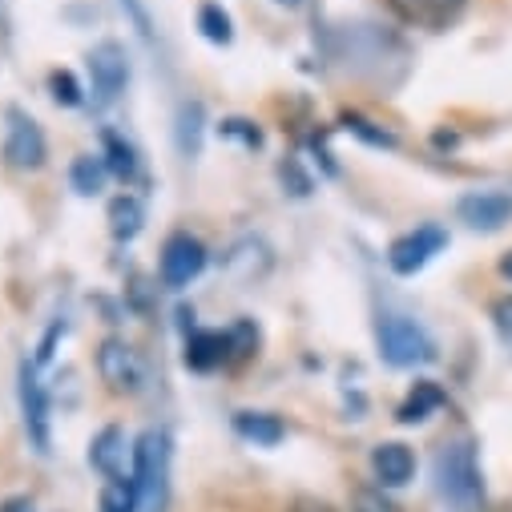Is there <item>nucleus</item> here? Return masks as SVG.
<instances>
[{
    "mask_svg": "<svg viewBox=\"0 0 512 512\" xmlns=\"http://www.w3.org/2000/svg\"><path fill=\"white\" fill-rule=\"evenodd\" d=\"M436 488L452 512H480L484 508V472L476 448L468 440L444 444L436 456Z\"/></svg>",
    "mask_w": 512,
    "mask_h": 512,
    "instance_id": "nucleus-1",
    "label": "nucleus"
},
{
    "mask_svg": "<svg viewBox=\"0 0 512 512\" xmlns=\"http://www.w3.org/2000/svg\"><path fill=\"white\" fill-rule=\"evenodd\" d=\"M375 343H379V355L392 367H420L436 359V339L408 315H379Z\"/></svg>",
    "mask_w": 512,
    "mask_h": 512,
    "instance_id": "nucleus-2",
    "label": "nucleus"
},
{
    "mask_svg": "<svg viewBox=\"0 0 512 512\" xmlns=\"http://www.w3.org/2000/svg\"><path fill=\"white\" fill-rule=\"evenodd\" d=\"M97 375L105 379V388L117 396H138L146 388V359L134 343L125 339H105L97 347Z\"/></svg>",
    "mask_w": 512,
    "mask_h": 512,
    "instance_id": "nucleus-3",
    "label": "nucleus"
},
{
    "mask_svg": "<svg viewBox=\"0 0 512 512\" xmlns=\"http://www.w3.org/2000/svg\"><path fill=\"white\" fill-rule=\"evenodd\" d=\"M166 476H170V440L162 432H146L134 448V484L142 492V504L154 512L166 504Z\"/></svg>",
    "mask_w": 512,
    "mask_h": 512,
    "instance_id": "nucleus-4",
    "label": "nucleus"
},
{
    "mask_svg": "<svg viewBox=\"0 0 512 512\" xmlns=\"http://www.w3.org/2000/svg\"><path fill=\"white\" fill-rule=\"evenodd\" d=\"M49 158V142L41 134V125L25 109H9V130H5V162L13 170H41Z\"/></svg>",
    "mask_w": 512,
    "mask_h": 512,
    "instance_id": "nucleus-5",
    "label": "nucleus"
},
{
    "mask_svg": "<svg viewBox=\"0 0 512 512\" xmlns=\"http://www.w3.org/2000/svg\"><path fill=\"white\" fill-rule=\"evenodd\" d=\"M444 246H448V230H440V226H420V230H412V234H404V238H396V242L388 246V267L408 279V275L424 271Z\"/></svg>",
    "mask_w": 512,
    "mask_h": 512,
    "instance_id": "nucleus-6",
    "label": "nucleus"
},
{
    "mask_svg": "<svg viewBox=\"0 0 512 512\" xmlns=\"http://www.w3.org/2000/svg\"><path fill=\"white\" fill-rule=\"evenodd\" d=\"M21 416H25V432L33 440V448L41 456H49L53 448V416H49V392L37 379V371L29 363H21Z\"/></svg>",
    "mask_w": 512,
    "mask_h": 512,
    "instance_id": "nucleus-7",
    "label": "nucleus"
},
{
    "mask_svg": "<svg viewBox=\"0 0 512 512\" xmlns=\"http://www.w3.org/2000/svg\"><path fill=\"white\" fill-rule=\"evenodd\" d=\"M89 65V77H93V93H97V105H113L130 81V61H125V49L117 41H101L89 49L85 57Z\"/></svg>",
    "mask_w": 512,
    "mask_h": 512,
    "instance_id": "nucleus-8",
    "label": "nucleus"
},
{
    "mask_svg": "<svg viewBox=\"0 0 512 512\" xmlns=\"http://www.w3.org/2000/svg\"><path fill=\"white\" fill-rule=\"evenodd\" d=\"M206 271V246L190 234H174L162 246V283L166 287H190L198 275Z\"/></svg>",
    "mask_w": 512,
    "mask_h": 512,
    "instance_id": "nucleus-9",
    "label": "nucleus"
},
{
    "mask_svg": "<svg viewBox=\"0 0 512 512\" xmlns=\"http://www.w3.org/2000/svg\"><path fill=\"white\" fill-rule=\"evenodd\" d=\"M456 214H460V222L468 230L492 234L504 222H512V194L508 190H476V194H464L460 206H456Z\"/></svg>",
    "mask_w": 512,
    "mask_h": 512,
    "instance_id": "nucleus-10",
    "label": "nucleus"
},
{
    "mask_svg": "<svg viewBox=\"0 0 512 512\" xmlns=\"http://www.w3.org/2000/svg\"><path fill=\"white\" fill-rule=\"evenodd\" d=\"M371 472H375L379 488H404V484H412V476H416V456H412L408 444L388 440V444H379V448L371 452Z\"/></svg>",
    "mask_w": 512,
    "mask_h": 512,
    "instance_id": "nucleus-11",
    "label": "nucleus"
},
{
    "mask_svg": "<svg viewBox=\"0 0 512 512\" xmlns=\"http://www.w3.org/2000/svg\"><path fill=\"white\" fill-rule=\"evenodd\" d=\"M142 230H146V206H142V198L117 194V198L109 202V234H113L117 242H130V238H138Z\"/></svg>",
    "mask_w": 512,
    "mask_h": 512,
    "instance_id": "nucleus-12",
    "label": "nucleus"
},
{
    "mask_svg": "<svg viewBox=\"0 0 512 512\" xmlns=\"http://www.w3.org/2000/svg\"><path fill=\"white\" fill-rule=\"evenodd\" d=\"M444 388H440V383H432V379H420L416 383V388L408 392V400L400 404V412H396V420L400 424H424L428 416H436L440 408H444Z\"/></svg>",
    "mask_w": 512,
    "mask_h": 512,
    "instance_id": "nucleus-13",
    "label": "nucleus"
},
{
    "mask_svg": "<svg viewBox=\"0 0 512 512\" xmlns=\"http://www.w3.org/2000/svg\"><path fill=\"white\" fill-rule=\"evenodd\" d=\"M234 432H238L246 444H254V448H275V444L287 436L283 420H279V416H267V412H238V416H234Z\"/></svg>",
    "mask_w": 512,
    "mask_h": 512,
    "instance_id": "nucleus-14",
    "label": "nucleus"
},
{
    "mask_svg": "<svg viewBox=\"0 0 512 512\" xmlns=\"http://www.w3.org/2000/svg\"><path fill=\"white\" fill-rule=\"evenodd\" d=\"M460 5H464V0H392V13L404 17L408 25H428V29H436V25H444Z\"/></svg>",
    "mask_w": 512,
    "mask_h": 512,
    "instance_id": "nucleus-15",
    "label": "nucleus"
},
{
    "mask_svg": "<svg viewBox=\"0 0 512 512\" xmlns=\"http://www.w3.org/2000/svg\"><path fill=\"white\" fill-rule=\"evenodd\" d=\"M230 351H226V331H194L186 335V363L198 367V371H210L218 363H226Z\"/></svg>",
    "mask_w": 512,
    "mask_h": 512,
    "instance_id": "nucleus-16",
    "label": "nucleus"
},
{
    "mask_svg": "<svg viewBox=\"0 0 512 512\" xmlns=\"http://www.w3.org/2000/svg\"><path fill=\"white\" fill-rule=\"evenodd\" d=\"M121 456H125L121 432H117V428H101V432L93 436V444H89V464H93V472H101L105 480H109V476H121Z\"/></svg>",
    "mask_w": 512,
    "mask_h": 512,
    "instance_id": "nucleus-17",
    "label": "nucleus"
},
{
    "mask_svg": "<svg viewBox=\"0 0 512 512\" xmlns=\"http://www.w3.org/2000/svg\"><path fill=\"white\" fill-rule=\"evenodd\" d=\"M142 504V492L134 484V476H109L105 488H101V512H138Z\"/></svg>",
    "mask_w": 512,
    "mask_h": 512,
    "instance_id": "nucleus-18",
    "label": "nucleus"
},
{
    "mask_svg": "<svg viewBox=\"0 0 512 512\" xmlns=\"http://www.w3.org/2000/svg\"><path fill=\"white\" fill-rule=\"evenodd\" d=\"M105 178H109V170H105V162L93 158V154H81V158H73V166H69V186H73L81 198L101 194Z\"/></svg>",
    "mask_w": 512,
    "mask_h": 512,
    "instance_id": "nucleus-19",
    "label": "nucleus"
},
{
    "mask_svg": "<svg viewBox=\"0 0 512 512\" xmlns=\"http://www.w3.org/2000/svg\"><path fill=\"white\" fill-rule=\"evenodd\" d=\"M202 121H206V113H202L198 101H186L178 109V150H182V158L202 154Z\"/></svg>",
    "mask_w": 512,
    "mask_h": 512,
    "instance_id": "nucleus-20",
    "label": "nucleus"
},
{
    "mask_svg": "<svg viewBox=\"0 0 512 512\" xmlns=\"http://www.w3.org/2000/svg\"><path fill=\"white\" fill-rule=\"evenodd\" d=\"M198 29H202V37L210 45H230L234 41V21H230V13L222 5H214V0L198 9Z\"/></svg>",
    "mask_w": 512,
    "mask_h": 512,
    "instance_id": "nucleus-21",
    "label": "nucleus"
},
{
    "mask_svg": "<svg viewBox=\"0 0 512 512\" xmlns=\"http://www.w3.org/2000/svg\"><path fill=\"white\" fill-rule=\"evenodd\" d=\"M105 170L117 174V178H125V182L138 174V154H134V146L121 142L117 134H105Z\"/></svg>",
    "mask_w": 512,
    "mask_h": 512,
    "instance_id": "nucleus-22",
    "label": "nucleus"
},
{
    "mask_svg": "<svg viewBox=\"0 0 512 512\" xmlns=\"http://www.w3.org/2000/svg\"><path fill=\"white\" fill-rule=\"evenodd\" d=\"M343 125H347L351 134H359L363 142L379 146V150H396V146H400V142H396L388 130H379V125H371V121H367V117H359V113H347V117H343Z\"/></svg>",
    "mask_w": 512,
    "mask_h": 512,
    "instance_id": "nucleus-23",
    "label": "nucleus"
},
{
    "mask_svg": "<svg viewBox=\"0 0 512 512\" xmlns=\"http://www.w3.org/2000/svg\"><path fill=\"white\" fill-rule=\"evenodd\" d=\"M254 347H259V327H254L250 319H242V323H234V327L226 331V351H230V359H246Z\"/></svg>",
    "mask_w": 512,
    "mask_h": 512,
    "instance_id": "nucleus-24",
    "label": "nucleus"
},
{
    "mask_svg": "<svg viewBox=\"0 0 512 512\" xmlns=\"http://www.w3.org/2000/svg\"><path fill=\"white\" fill-rule=\"evenodd\" d=\"M351 512H400V504L383 496V488H359L351 500Z\"/></svg>",
    "mask_w": 512,
    "mask_h": 512,
    "instance_id": "nucleus-25",
    "label": "nucleus"
},
{
    "mask_svg": "<svg viewBox=\"0 0 512 512\" xmlns=\"http://www.w3.org/2000/svg\"><path fill=\"white\" fill-rule=\"evenodd\" d=\"M49 89H53L57 105H69V109H73V105H81V101H85V97H81V85H77V77H73V73H65V69L49 77Z\"/></svg>",
    "mask_w": 512,
    "mask_h": 512,
    "instance_id": "nucleus-26",
    "label": "nucleus"
},
{
    "mask_svg": "<svg viewBox=\"0 0 512 512\" xmlns=\"http://www.w3.org/2000/svg\"><path fill=\"white\" fill-rule=\"evenodd\" d=\"M222 138H238V142H242V146H250V150H259V146H263V134L254 130L250 121H242V117L222 121Z\"/></svg>",
    "mask_w": 512,
    "mask_h": 512,
    "instance_id": "nucleus-27",
    "label": "nucleus"
},
{
    "mask_svg": "<svg viewBox=\"0 0 512 512\" xmlns=\"http://www.w3.org/2000/svg\"><path fill=\"white\" fill-rule=\"evenodd\" d=\"M492 327H496L500 343L512 351V295H504V299L492 303Z\"/></svg>",
    "mask_w": 512,
    "mask_h": 512,
    "instance_id": "nucleus-28",
    "label": "nucleus"
},
{
    "mask_svg": "<svg viewBox=\"0 0 512 512\" xmlns=\"http://www.w3.org/2000/svg\"><path fill=\"white\" fill-rule=\"evenodd\" d=\"M121 9H125V17L134 21V29H138L142 37H154V21H150L146 0H121Z\"/></svg>",
    "mask_w": 512,
    "mask_h": 512,
    "instance_id": "nucleus-29",
    "label": "nucleus"
},
{
    "mask_svg": "<svg viewBox=\"0 0 512 512\" xmlns=\"http://www.w3.org/2000/svg\"><path fill=\"white\" fill-rule=\"evenodd\" d=\"M279 174H283V182H291V186H295L291 194H299V198H303V194H311V178H307L295 162H283V170H279Z\"/></svg>",
    "mask_w": 512,
    "mask_h": 512,
    "instance_id": "nucleus-30",
    "label": "nucleus"
},
{
    "mask_svg": "<svg viewBox=\"0 0 512 512\" xmlns=\"http://www.w3.org/2000/svg\"><path fill=\"white\" fill-rule=\"evenodd\" d=\"M0 512H37V504L29 496H9L5 504H0Z\"/></svg>",
    "mask_w": 512,
    "mask_h": 512,
    "instance_id": "nucleus-31",
    "label": "nucleus"
},
{
    "mask_svg": "<svg viewBox=\"0 0 512 512\" xmlns=\"http://www.w3.org/2000/svg\"><path fill=\"white\" fill-rule=\"evenodd\" d=\"M500 275H504V279H512V250L504 254V259H500Z\"/></svg>",
    "mask_w": 512,
    "mask_h": 512,
    "instance_id": "nucleus-32",
    "label": "nucleus"
},
{
    "mask_svg": "<svg viewBox=\"0 0 512 512\" xmlns=\"http://www.w3.org/2000/svg\"><path fill=\"white\" fill-rule=\"evenodd\" d=\"M275 5H283V9L295 13V9H307V0H275Z\"/></svg>",
    "mask_w": 512,
    "mask_h": 512,
    "instance_id": "nucleus-33",
    "label": "nucleus"
}]
</instances>
